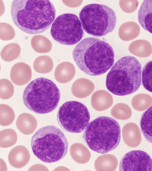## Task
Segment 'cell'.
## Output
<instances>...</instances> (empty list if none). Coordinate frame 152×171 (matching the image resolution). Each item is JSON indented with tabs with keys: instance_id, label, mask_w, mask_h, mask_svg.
<instances>
[{
	"instance_id": "cell-4",
	"label": "cell",
	"mask_w": 152,
	"mask_h": 171,
	"mask_svg": "<svg viewBox=\"0 0 152 171\" xmlns=\"http://www.w3.org/2000/svg\"><path fill=\"white\" fill-rule=\"evenodd\" d=\"M83 139L92 150L104 154L114 150L121 139V129L118 123L111 118L99 116L88 124Z\"/></svg>"
},
{
	"instance_id": "cell-17",
	"label": "cell",
	"mask_w": 152,
	"mask_h": 171,
	"mask_svg": "<svg viewBox=\"0 0 152 171\" xmlns=\"http://www.w3.org/2000/svg\"><path fill=\"white\" fill-rule=\"evenodd\" d=\"M94 89V85L90 80L80 78L75 80L72 87V94L79 98H86L89 95Z\"/></svg>"
},
{
	"instance_id": "cell-9",
	"label": "cell",
	"mask_w": 152,
	"mask_h": 171,
	"mask_svg": "<svg viewBox=\"0 0 152 171\" xmlns=\"http://www.w3.org/2000/svg\"><path fill=\"white\" fill-rule=\"evenodd\" d=\"M78 17L71 13L62 14L53 21L50 29L53 39L60 43L72 45L82 39L84 32Z\"/></svg>"
},
{
	"instance_id": "cell-3",
	"label": "cell",
	"mask_w": 152,
	"mask_h": 171,
	"mask_svg": "<svg viewBox=\"0 0 152 171\" xmlns=\"http://www.w3.org/2000/svg\"><path fill=\"white\" fill-rule=\"evenodd\" d=\"M141 82V66L134 57L121 58L113 66L107 75L106 86L114 94H131L140 88Z\"/></svg>"
},
{
	"instance_id": "cell-10",
	"label": "cell",
	"mask_w": 152,
	"mask_h": 171,
	"mask_svg": "<svg viewBox=\"0 0 152 171\" xmlns=\"http://www.w3.org/2000/svg\"><path fill=\"white\" fill-rule=\"evenodd\" d=\"M119 170L152 171V159L146 152L139 150L126 153L119 164Z\"/></svg>"
},
{
	"instance_id": "cell-24",
	"label": "cell",
	"mask_w": 152,
	"mask_h": 171,
	"mask_svg": "<svg viewBox=\"0 0 152 171\" xmlns=\"http://www.w3.org/2000/svg\"><path fill=\"white\" fill-rule=\"evenodd\" d=\"M33 66L36 72L41 74H46L52 70L53 63L50 57L43 55L36 58L34 62Z\"/></svg>"
},
{
	"instance_id": "cell-14",
	"label": "cell",
	"mask_w": 152,
	"mask_h": 171,
	"mask_svg": "<svg viewBox=\"0 0 152 171\" xmlns=\"http://www.w3.org/2000/svg\"><path fill=\"white\" fill-rule=\"evenodd\" d=\"M113 102L112 96L104 90L96 91L91 96V105L95 110L98 111H102L108 109L112 105Z\"/></svg>"
},
{
	"instance_id": "cell-5",
	"label": "cell",
	"mask_w": 152,
	"mask_h": 171,
	"mask_svg": "<svg viewBox=\"0 0 152 171\" xmlns=\"http://www.w3.org/2000/svg\"><path fill=\"white\" fill-rule=\"evenodd\" d=\"M31 147L34 155L43 162H58L66 155L68 143L66 137L59 128L48 125L38 129L32 136Z\"/></svg>"
},
{
	"instance_id": "cell-26",
	"label": "cell",
	"mask_w": 152,
	"mask_h": 171,
	"mask_svg": "<svg viewBox=\"0 0 152 171\" xmlns=\"http://www.w3.org/2000/svg\"><path fill=\"white\" fill-rule=\"evenodd\" d=\"M152 104V98L149 95L138 94L132 99V105L134 108L139 111L145 110Z\"/></svg>"
},
{
	"instance_id": "cell-15",
	"label": "cell",
	"mask_w": 152,
	"mask_h": 171,
	"mask_svg": "<svg viewBox=\"0 0 152 171\" xmlns=\"http://www.w3.org/2000/svg\"><path fill=\"white\" fill-rule=\"evenodd\" d=\"M138 20L142 27L152 34V0H144L138 13Z\"/></svg>"
},
{
	"instance_id": "cell-13",
	"label": "cell",
	"mask_w": 152,
	"mask_h": 171,
	"mask_svg": "<svg viewBox=\"0 0 152 171\" xmlns=\"http://www.w3.org/2000/svg\"><path fill=\"white\" fill-rule=\"evenodd\" d=\"M122 134L124 142L130 147H136L141 141L140 129L134 123L130 122L126 124L122 129Z\"/></svg>"
},
{
	"instance_id": "cell-12",
	"label": "cell",
	"mask_w": 152,
	"mask_h": 171,
	"mask_svg": "<svg viewBox=\"0 0 152 171\" xmlns=\"http://www.w3.org/2000/svg\"><path fill=\"white\" fill-rule=\"evenodd\" d=\"M30 158L29 151L22 145H18L12 148L8 156L10 164L17 168H21L25 166L29 162Z\"/></svg>"
},
{
	"instance_id": "cell-28",
	"label": "cell",
	"mask_w": 152,
	"mask_h": 171,
	"mask_svg": "<svg viewBox=\"0 0 152 171\" xmlns=\"http://www.w3.org/2000/svg\"><path fill=\"white\" fill-rule=\"evenodd\" d=\"M111 115L118 120H125L131 116L132 111L129 107L123 103H119L115 105L111 111Z\"/></svg>"
},
{
	"instance_id": "cell-7",
	"label": "cell",
	"mask_w": 152,
	"mask_h": 171,
	"mask_svg": "<svg viewBox=\"0 0 152 171\" xmlns=\"http://www.w3.org/2000/svg\"><path fill=\"white\" fill-rule=\"evenodd\" d=\"M82 27L88 34L99 37L113 31L116 17L114 11L104 4H91L85 6L79 13Z\"/></svg>"
},
{
	"instance_id": "cell-30",
	"label": "cell",
	"mask_w": 152,
	"mask_h": 171,
	"mask_svg": "<svg viewBox=\"0 0 152 171\" xmlns=\"http://www.w3.org/2000/svg\"><path fill=\"white\" fill-rule=\"evenodd\" d=\"M142 81L144 88L152 92V60L147 63L142 69Z\"/></svg>"
},
{
	"instance_id": "cell-18",
	"label": "cell",
	"mask_w": 152,
	"mask_h": 171,
	"mask_svg": "<svg viewBox=\"0 0 152 171\" xmlns=\"http://www.w3.org/2000/svg\"><path fill=\"white\" fill-rule=\"evenodd\" d=\"M71 64L67 62H62L56 67L54 77L56 80L61 83H65L71 81L75 74V69Z\"/></svg>"
},
{
	"instance_id": "cell-22",
	"label": "cell",
	"mask_w": 152,
	"mask_h": 171,
	"mask_svg": "<svg viewBox=\"0 0 152 171\" xmlns=\"http://www.w3.org/2000/svg\"><path fill=\"white\" fill-rule=\"evenodd\" d=\"M118 162L117 158L113 155H103L96 160L95 167L97 171L114 170L117 167Z\"/></svg>"
},
{
	"instance_id": "cell-21",
	"label": "cell",
	"mask_w": 152,
	"mask_h": 171,
	"mask_svg": "<svg viewBox=\"0 0 152 171\" xmlns=\"http://www.w3.org/2000/svg\"><path fill=\"white\" fill-rule=\"evenodd\" d=\"M70 152L73 159L79 164L87 162L91 158V153L81 143H75L72 145Z\"/></svg>"
},
{
	"instance_id": "cell-8",
	"label": "cell",
	"mask_w": 152,
	"mask_h": 171,
	"mask_svg": "<svg viewBox=\"0 0 152 171\" xmlns=\"http://www.w3.org/2000/svg\"><path fill=\"white\" fill-rule=\"evenodd\" d=\"M57 119L61 127L65 131L78 133L83 132L89 123L90 115L86 106L80 102H67L60 107Z\"/></svg>"
},
{
	"instance_id": "cell-1",
	"label": "cell",
	"mask_w": 152,
	"mask_h": 171,
	"mask_svg": "<svg viewBox=\"0 0 152 171\" xmlns=\"http://www.w3.org/2000/svg\"><path fill=\"white\" fill-rule=\"evenodd\" d=\"M11 14L15 25L23 32L31 34L43 32L54 20L56 12L48 0H14Z\"/></svg>"
},
{
	"instance_id": "cell-6",
	"label": "cell",
	"mask_w": 152,
	"mask_h": 171,
	"mask_svg": "<svg viewBox=\"0 0 152 171\" xmlns=\"http://www.w3.org/2000/svg\"><path fill=\"white\" fill-rule=\"evenodd\" d=\"M23 101L29 110L38 114H44L53 111L60 99V92L56 85L46 78H36L25 88Z\"/></svg>"
},
{
	"instance_id": "cell-27",
	"label": "cell",
	"mask_w": 152,
	"mask_h": 171,
	"mask_svg": "<svg viewBox=\"0 0 152 171\" xmlns=\"http://www.w3.org/2000/svg\"><path fill=\"white\" fill-rule=\"evenodd\" d=\"M17 135L13 129H8L0 132V146L2 148H7L13 146L16 142Z\"/></svg>"
},
{
	"instance_id": "cell-16",
	"label": "cell",
	"mask_w": 152,
	"mask_h": 171,
	"mask_svg": "<svg viewBox=\"0 0 152 171\" xmlns=\"http://www.w3.org/2000/svg\"><path fill=\"white\" fill-rule=\"evenodd\" d=\"M16 126L18 129L25 135L32 133L37 126L36 118L31 114L24 113L20 115L16 121Z\"/></svg>"
},
{
	"instance_id": "cell-19",
	"label": "cell",
	"mask_w": 152,
	"mask_h": 171,
	"mask_svg": "<svg viewBox=\"0 0 152 171\" xmlns=\"http://www.w3.org/2000/svg\"><path fill=\"white\" fill-rule=\"evenodd\" d=\"M129 50L132 54L140 57H146L152 53V47L148 41L137 40L132 42L129 47Z\"/></svg>"
},
{
	"instance_id": "cell-11",
	"label": "cell",
	"mask_w": 152,
	"mask_h": 171,
	"mask_svg": "<svg viewBox=\"0 0 152 171\" xmlns=\"http://www.w3.org/2000/svg\"><path fill=\"white\" fill-rule=\"evenodd\" d=\"M10 77L15 85L21 86L28 83L32 77V71L30 67L23 62L15 64L12 67Z\"/></svg>"
},
{
	"instance_id": "cell-25",
	"label": "cell",
	"mask_w": 152,
	"mask_h": 171,
	"mask_svg": "<svg viewBox=\"0 0 152 171\" xmlns=\"http://www.w3.org/2000/svg\"><path fill=\"white\" fill-rule=\"evenodd\" d=\"M21 48L17 43H12L5 46L2 49L0 56L4 61L9 62L16 59L19 56Z\"/></svg>"
},
{
	"instance_id": "cell-20",
	"label": "cell",
	"mask_w": 152,
	"mask_h": 171,
	"mask_svg": "<svg viewBox=\"0 0 152 171\" xmlns=\"http://www.w3.org/2000/svg\"><path fill=\"white\" fill-rule=\"evenodd\" d=\"M140 126L145 138L148 142L152 143V106L142 115Z\"/></svg>"
},
{
	"instance_id": "cell-29",
	"label": "cell",
	"mask_w": 152,
	"mask_h": 171,
	"mask_svg": "<svg viewBox=\"0 0 152 171\" xmlns=\"http://www.w3.org/2000/svg\"><path fill=\"white\" fill-rule=\"evenodd\" d=\"M0 124L3 126L10 125L15 118L14 112L9 105L5 104L0 105Z\"/></svg>"
},
{
	"instance_id": "cell-32",
	"label": "cell",
	"mask_w": 152,
	"mask_h": 171,
	"mask_svg": "<svg viewBox=\"0 0 152 171\" xmlns=\"http://www.w3.org/2000/svg\"><path fill=\"white\" fill-rule=\"evenodd\" d=\"M15 32L13 27L6 23H0V39L3 41H8L14 38Z\"/></svg>"
},
{
	"instance_id": "cell-33",
	"label": "cell",
	"mask_w": 152,
	"mask_h": 171,
	"mask_svg": "<svg viewBox=\"0 0 152 171\" xmlns=\"http://www.w3.org/2000/svg\"><path fill=\"white\" fill-rule=\"evenodd\" d=\"M126 24V30L127 36L126 41H130L135 39L140 34V27L137 23L134 22H129Z\"/></svg>"
},
{
	"instance_id": "cell-23",
	"label": "cell",
	"mask_w": 152,
	"mask_h": 171,
	"mask_svg": "<svg viewBox=\"0 0 152 171\" xmlns=\"http://www.w3.org/2000/svg\"><path fill=\"white\" fill-rule=\"evenodd\" d=\"M31 45L34 51L39 53H45L51 50L52 45L51 41L42 35L34 36L31 40Z\"/></svg>"
},
{
	"instance_id": "cell-2",
	"label": "cell",
	"mask_w": 152,
	"mask_h": 171,
	"mask_svg": "<svg viewBox=\"0 0 152 171\" xmlns=\"http://www.w3.org/2000/svg\"><path fill=\"white\" fill-rule=\"evenodd\" d=\"M73 60L83 72L91 76H97L107 72L114 62L113 50L107 42L98 38L87 37L75 47Z\"/></svg>"
},
{
	"instance_id": "cell-31",
	"label": "cell",
	"mask_w": 152,
	"mask_h": 171,
	"mask_svg": "<svg viewBox=\"0 0 152 171\" xmlns=\"http://www.w3.org/2000/svg\"><path fill=\"white\" fill-rule=\"evenodd\" d=\"M14 86L9 80L6 79L0 80V98L3 99L11 98L14 94Z\"/></svg>"
}]
</instances>
